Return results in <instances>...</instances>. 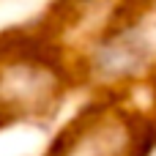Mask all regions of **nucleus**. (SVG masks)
Wrapping results in <instances>:
<instances>
[{
	"instance_id": "nucleus-1",
	"label": "nucleus",
	"mask_w": 156,
	"mask_h": 156,
	"mask_svg": "<svg viewBox=\"0 0 156 156\" xmlns=\"http://www.w3.org/2000/svg\"><path fill=\"white\" fill-rule=\"evenodd\" d=\"M134 126L112 112H82L74 126L69 123L66 132L58 134L52 151L47 156H148V145L140 134L132 132Z\"/></svg>"
},
{
	"instance_id": "nucleus-2",
	"label": "nucleus",
	"mask_w": 156,
	"mask_h": 156,
	"mask_svg": "<svg viewBox=\"0 0 156 156\" xmlns=\"http://www.w3.org/2000/svg\"><path fill=\"white\" fill-rule=\"evenodd\" d=\"M154 41L137 22L110 27L90 47V74L104 85H123L151 66Z\"/></svg>"
}]
</instances>
